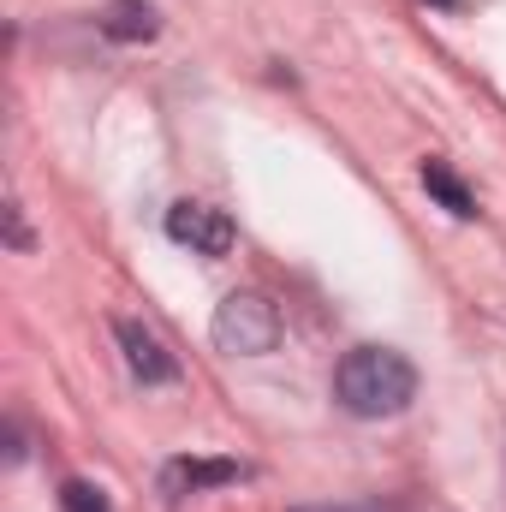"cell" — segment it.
Listing matches in <instances>:
<instances>
[{"instance_id":"5b68a950","label":"cell","mask_w":506,"mask_h":512,"mask_svg":"<svg viewBox=\"0 0 506 512\" xmlns=\"http://www.w3.org/2000/svg\"><path fill=\"white\" fill-rule=\"evenodd\" d=\"M239 477H245V465H233V459H173L161 471V495H167V507H179L185 495L215 489V483H239Z\"/></svg>"},{"instance_id":"3957f363","label":"cell","mask_w":506,"mask_h":512,"mask_svg":"<svg viewBox=\"0 0 506 512\" xmlns=\"http://www.w3.org/2000/svg\"><path fill=\"white\" fill-rule=\"evenodd\" d=\"M167 239L185 245L191 256H227L239 233H233L227 209H209V203H173V209H167Z\"/></svg>"},{"instance_id":"52a82bcc","label":"cell","mask_w":506,"mask_h":512,"mask_svg":"<svg viewBox=\"0 0 506 512\" xmlns=\"http://www.w3.org/2000/svg\"><path fill=\"white\" fill-rule=\"evenodd\" d=\"M423 185H429V197H435L447 215H459V221H471V215H477V197L465 191V179H459L447 161H423Z\"/></svg>"},{"instance_id":"277c9868","label":"cell","mask_w":506,"mask_h":512,"mask_svg":"<svg viewBox=\"0 0 506 512\" xmlns=\"http://www.w3.org/2000/svg\"><path fill=\"white\" fill-rule=\"evenodd\" d=\"M114 334H120V352H126V370L137 376L143 387H167L179 382V358L143 328V322H114Z\"/></svg>"},{"instance_id":"30bf717a","label":"cell","mask_w":506,"mask_h":512,"mask_svg":"<svg viewBox=\"0 0 506 512\" xmlns=\"http://www.w3.org/2000/svg\"><path fill=\"white\" fill-rule=\"evenodd\" d=\"M6 239H12V251H30V227H24L18 203H6Z\"/></svg>"},{"instance_id":"8992f818","label":"cell","mask_w":506,"mask_h":512,"mask_svg":"<svg viewBox=\"0 0 506 512\" xmlns=\"http://www.w3.org/2000/svg\"><path fill=\"white\" fill-rule=\"evenodd\" d=\"M96 30H102L108 42H149V36L161 30V12H155L149 0H108L102 18H96Z\"/></svg>"},{"instance_id":"9c48e42d","label":"cell","mask_w":506,"mask_h":512,"mask_svg":"<svg viewBox=\"0 0 506 512\" xmlns=\"http://www.w3.org/2000/svg\"><path fill=\"white\" fill-rule=\"evenodd\" d=\"M292 512H411L405 501H346V507H292Z\"/></svg>"},{"instance_id":"7a4b0ae2","label":"cell","mask_w":506,"mask_h":512,"mask_svg":"<svg viewBox=\"0 0 506 512\" xmlns=\"http://www.w3.org/2000/svg\"><path fill=\"white\" fill-rule=\"evenodd\" d=\"M209 340L233 358H262V352L280 346V316L262 292H227L215 322H209Z\"/></svg>"},{"instance_id":"8fae6325","label":"cell","mask_w":506,"mask_h":512,"mask_svg":"<svg viewBox=\"0 0 506 512\" xmlns=\"http://www.w3.org/2000/svg\"><path fill=\"white\" fill-rule=\"evenodd\" d=\"M429 6H453V0H429Z\"/></svg>"},{"instance_id":"6da1fadb","label":"cell","mask_w":506,"mask_h":512,"mask_svg":"<svg viewBox=\"0 0 506 512\" xmlns=\"http://www.w3.org/2000/svg\"><path fill=\"white\" fill-rule=\"evenodd\" d=\"M334 399H340L352 417H364V423L399 417V411L417 399V370H411V358L393 352V346H358V352H346L340 370H334Z\"/></svg>"},{"instance_id":"ba28073f","label":"cell","mask_w":506,"mask_h":512,"mask_svg":"<svg viewBox=\"0 0 506 512\" xmlns=\"http://www.w3.org/2000/svg\"><path fill=\"white\" fill-rule=\"evenodd\" d=\"M60 512H114V507H108V495L96 483H66L60 489Z\"/></svg>"}]
</instances>
